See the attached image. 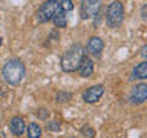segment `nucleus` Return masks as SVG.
<instances>
[{"label":"nucleus","mask_w":147,"mask_h":138,"mask_svg":"<svg viewBox=\"0 0 147 138\" xmlns=\"http://www.w3.org/2000/svg\"><path fill=\"white\" fill-rule=\"evenodd\" d=\"M81 133L84 135L86 138H94L95 137V131L92 129L90 126H84V127H81Z\"/></svg>","instance_id":"17"},{"label":"nucleus","mask_w":147,"mask_h":138,"mask_svg":"<svg viewBox=\"0 0 147 138\" xmlns=\"http://www.w3.org/2000/svg\"><path fill=\"white\" fill-rule=\"evenodd\" d=\"M103 49H104V41L96 35L90 37L89 41H87V51H89L94 57H101Z\"/></svg>","instance_id":"8"},{"label":"nucleus","mask_w":147,"mask_h":138,"mask_svg":"<svg viewBox=\"0 0 147 138\" xmlns=\"http://www.w3.org/2000/svg\"><path fill=\"white\" fill-rule=\"evenodd\" d=\"M49 112H48V109H43V108H41V109H38V110H37V117H38V118H41V120H46V118H48L49 117V115H48Z\"/></svg>","instance_id":"18"},{"label":"nucleus","mask_w":147,"mask_h":138,"mask_svg":"<svg viewBox=\"0 0 147 138\" xmlns=\"http://www.w3.org/2000/svg\"><path fill=\"white\" fill-rule=\"evenodd\" d=\"M78 72H80V77H83V78L90 77L94 74V62L89 57H84L81 64H80V68H78Z\"/></svg>","instance_id":"10"},{"label":"nucleus","mask_w":147,"mask_h":138,"mask_svg":"<svg viewBox=\"0 0 147 138\" xmlns=\"http://www.w3.org/2000/svg\"><path fill=\"white\" fill-rule=\"evenodd\" d=\"M141 18L147 23V3L142 5V8H141Z\"/></svg>","instance_id":"19"},{"label":"nucleus","mask_w":147,"mask_h":138,"mask_svg":"<svg viewBox=\"0 0 147 138\" xmlns=\"http://www.w3.org/2000/svg\"><path fill=\"white\" fill-rule=\"evenodd\" d=\"M26 129H28V138H41V127L37 123L28 124Z\"/></svg>","instance_id":"13"},{"label":"nucleus","mask_w":147,"mask_h":138,"mask_svg":"<svg viewBox=\"0 0 147 138\" xmlns=\"http://www.w3.org/2000/svg\"><path fill=\"white\" fill-rule=\"evenodd\" d=\"M66 14L67 12H64L60 8H57V11H55L54 17H52V22L57 28H66L67 26V16Z\"/></svg>","instance_id":"12"},{"label":"nucleus","mask_w":147,"mask_h":138,"mask_svg":"<svg viewBox=\"0 0 147 138\" xmlns=\"http://www.w3.org/2000/svg\"><path fill=\"white\" fill-rule=\"evenodd\" d=\"M101 6V0H81L80 3V16L81 18H92L95 17V14L100 11Z\"/></svg>","instance_id":"5"},{"label":"nucleus","mask_w":147,"mask_h":138,"mask_svg":"<svg viewBox=\"0 0 147 138\" xmlns=\"http://www.w3.org/2000/svg\"><path fill=\"white\" fill-rule=\"evenodd\" d=\"M103 94H104V86L95 85V86H90L89 89H86V92L83 94V100L89 104H94L103 97Z\"/></svg>","instance_id":"7"},{"label":"nucleus","mask_w":147,"mask_h":138,"mask_svg":"<svg viewBox=\"0 0 147 138\" xmlns=\"http://www.w3.org/2000/svg\"><path fill=\"white\" fill-rule=\"evenodd\" d=\"M25 129H26V123L22 117H14L11 121H9V131H11L16 137L23 135Z\"/></svg>","instance_id":"9"},{"label":"nucleus","mask_w":147,"mask_h":138,"mask_svg":"<svg viewBox=\"0 0 147 138\" xmlns=\"http://www.w3.org/2000/svg\"><path fill=\"white\" fill-rule=\"evenodd\" d=\"M140 54H141V57L144 58V60H147V45H144V46H142V48H141Z\"/></svg>","instance_id":"20"},{"label":"nucleus","mask_w":147,"mask_h":138,"mask_svg":"<svg viewBox=\"0 0 147 138\" xmlns=\"http://www.w3.org/2000/svg\"><path fill=\"white\" fill-rule=\"evenodd\" d=\"M0 46H2V37H0Z\"/></svg>","instance_id":"21"},{"label":"nucleus","mask_w":147,"mask_h":138,"mask_svg":"<svg viewBox=\"0 0 147 138\" xmlns=\"http://www.w3.org/2000/svg\"><path fill=\"white\" fill-rule=\"evenodd\" d=\"M84 48L80 43H75L69 48L64 55L61 57V62H60V68H61L63 72H75L78 71L80 64L84 58Z\"/></svg>","instance_id":"2"},{"label":"nucleus","mask_w":147,"mask_h":138,"mask_svg":"<svg viewBox=\"0 0 147 138\" xmlns=\"http://www.w3.org/2000/svg\"><path fill=\"white\" fill-rule=\"evenodd\" d=\"M147 100V83H138V85L132 89L129 101L132 104H142Z\"/></svg>","instance_id":"6"},{"label":"nucleus","mask_w":147,"mask_h":138,"mask_svg":"<svg viewBox=\"0 0 147 138\" xmlns=\"http://www.w3.org/2000/svg\"><path fill=\"white\" fill-rule=\"evenodd\" d=\"M71 100V94L69 92H58L57 95H55V101L57 103H66V101H69Z\"/></svg>","instance_id":"15"},{"label":"nucleus","mask_w":147,"mask_h":138,"mask_svg":"<svg viewBox=\"0 0 147 138\" xmlns=\"http://www.w3.org/2000/svg\"><path fill=\"white\" fill-rule=\"evenodd\" d=\"M57 3H58V8L61 9V11H64V12H69V11L74 9L72 0H57Z\"/></svg>","instance_id":"14"},{"label":"nucleus","mask_w":147,"mask_h":138,"mask_svg":"<svg viewBox=\"0 0 147 138\" xmlns=\"http://www.w3.org/2000/svg\"><path fill=\"white\" fill-rule=\"evenodd\" d=\"M124 20V6L121 2L113 0L106 9V23L109 28H117Z\"/></svg>","instance_id":"3"},{"label":"nucleus","mask_w":147,"mask_h":138,"mask_svg":"<svg viewBox=\"0 0 147 138\" xmlns=\"http://www.w3.org/2000/svg\"><path fill=\"white\" fill-rule=\"evenodd\" d=\"M57 8H58L57 0H46V2H43L40 5V8L37 9V12H35L37 23H46V22L52 20Z\"/></svg>","instance_id":"4"},{"label":"nucleus","mask_w":147,"mask_h":138,"mask_svg":"<svg viewBox=\"0 0 147 138\" xmlns=\"http://www.w3.org/2000/svg\"><path fill=\"white\" fill-rule=\"evenodd\" d=\"M2 75L9 86H18L26 75L25 63H23L20 58H9L8 62L3 64Z\"/></svg>","instance_id":"1"},{"label":"nucleus","mask_w":147,"mask_h":138,"mask_svg":"<svg viewBox=\"0 0 147 138\" xmlns=\"http://www.w3.org/2000/svg\"><path fill=\"white\" fill-rule=\"evenodd\" d=\"M46 129L51 131V132H60V131H61V126H60L58 121H49L48 126H46Z\"/></svg>","instance_id":"16"},{"label":"nucleus","mask_w":147,"mask_h":138,"mask_svg":"<svg viewBox=\"0 0 147 138\" xmlns=\"http://www.w3.org/2000/svg\"><path fill=\"white\" fill-rule=\"evenodd\" d=\"M132 78L133 80H144V78H147V60L142 63H138L132 69Z\"/></svg>","instance_id":"11"}]
</instances>
